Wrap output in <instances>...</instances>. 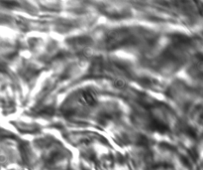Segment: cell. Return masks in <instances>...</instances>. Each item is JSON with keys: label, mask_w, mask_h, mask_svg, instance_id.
Here are the masks:
<instances>
[{"label": "cell", "mask_w": 203, "mask_h": 170, "mask_svg": "<svg viewBox=\"0 0 203 170\" xmlns=\"http://www.w3.org/2000/svg\"><path fill=\"white\" fill-rule=\"evenodd\" d=\"M114 87L117 88V89H123V88L125 87L124 81H122V80H116V81L114 82Z\"/></svg>", "instance_id": "obj_2"}, {"label": "cell", "mask_w": 203, "mask_h": 170, "mask_svg": "<svg viewBox=\"0 0 203 170\" xmlns=\"http://www.w3.org/2000/svg\"><path fill=\"white\" fill-rule=\"evenodd\" d=\"M76 102L77 104L81 105V107H94V105L97 104L98 98H97L96 92H94L93 90L84 89L77 94Z\"/></svg>", "instance_id": "obj_1"}]
</instances>
